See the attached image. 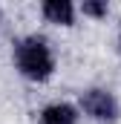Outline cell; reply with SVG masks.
<instances>
[{"label": "cell", "instance_id": "cell-4", "mask_svg": "<svg viewBox=\"0 0 121 124\" xmlns=\"http://www.w3.org/2000/svg\"><path fill=\"white\" fill-rule=\"evenodd\" d=\"M81 113L72 101H49L40 113H38V124H78Z\"/></svg>", "mask_w": 121, "mask_h": 124}, {"label": "cell", "instance_id": "cell-3", "mask_svg": "<svg viewBox=\"0 0 121 124\" xmlns=\"http://www.w3.org/2000/svg\"><path fill=\"white\" fill-rule=\"evenodd\" d=\"M40 17L52 26L60 29H69L75 26V17H78V6L72 0H43L40 3Z\"/></svg>", "mask_w": 121, "mask_h": 124}, {"label": "cell", "instance_id": "cell-2", "mask_svg": "<svg viewBox=\"0 0 121 124\" xmlns=\"http://www.w3.org/2000/svg\"><path fill=\"white\" fill-rule=\"evenodd\" d=\"M75 107H78L81 116H87L90 121H98V124H113L121 116V101L110 87H87V90H81Z\"/></svg>", "mask_w": 121, "mask_h": 124}, {"label": "cell", "instance_id": "cell-6", "mask_svg": "<svg viewBox=\"0 0 121 124\" xmlns=\"http://www.w3.org/2000/svg\"><path fill=\"white\" fill-rule=\"evenodd\" d=\"M118 46H121V29H118Z\"/></svg>", "mask_w": 121, "mask_h": 124}, {"label": "cell", "instance_id": "cell-5", "mask_svg": "<svg viewBox=\"0 0 121 124\" xmlns=\"http://www.w3.org/2000/svg\"><path fill=\"white\" fill-rule=\"evenodd\" d=\"M78 15H84V17H90V20H104V17L110 15V3H107V0H84V3L78 6Z\"/></svg>", "mask_w": 121, "mask_h": 124}, {"label": "cell", "instance_id": "cell-1", "mask_svg": "<svg viewBox=\"0 0 121 124\" xmlns=\"http://www.w3.org/2000/svg\"><path fill=\"white\" fill-rule=\"evenodd\" d=\"M12 63L20 78L32 84H46L58 69V55L43 35H23L12 46Z\"/></svg>", "mask_w": 121, "mask_h": 124}]
</instances>
